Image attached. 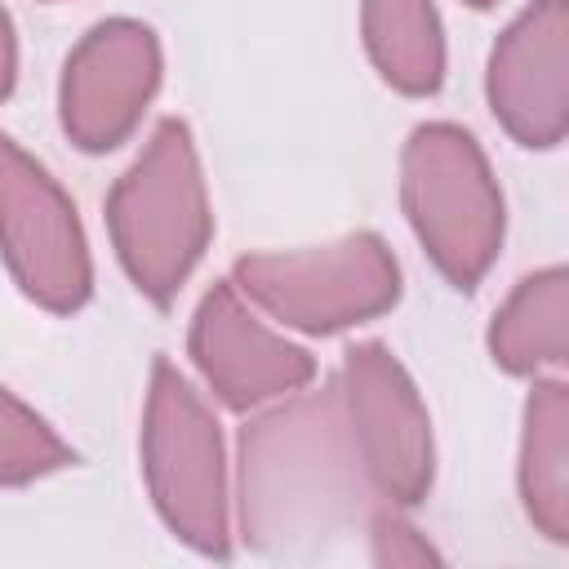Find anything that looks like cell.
Returning a JSON list of instances; mask_svg holds the SVG:
<instances>
[{
    "label": "cell",
    "mask_w": 569,
    "mask_h": 569,
    "mask_svg": "<svg viewBox=\"0 0 569 569\" xmlns=\"http://www.w3.org/2000/svg\"><path fill=\"white\" fill-rule=\"evenodd\" d=\"M373 511V493L351 453L333 387H302L253 409L236 436L231 525L267 560L311 556L351 533Z\"/></svg>",
    "instance_id": "6da1fadb"
},
{
    "label": "cell",
    "mask_w": 569,
    "mask_h": 569,
    "mask_svg": "<svg viewBox=\"0 0 569 569\" xmlns=\"http://www.w3.org/2000/svg\"><path fill=\"white\" fill-rule=\"evenodd\" d=\"M102 218L124 280L151 307H173L213 244L209 178L182 116L156 120L133 164L111 182Z\"/></svg>",
    "instance_id": "7a4b0ae2"
},
{
    "label": "cell",
    "mask_w": 569,
    "mask_h": 569,
    "mask_svg": "<svg viewBox=\"0 0 569 569\" xmlns=\"http://www.w3.org/2000/svg\"><path fill=\"white\" fill-rule=\"evenodd\" d=\"M400 213L436 267V276L476 293L493 271L507 240V196L502 182L458 120H422L400 142Z\"/></svg>",
    "instance_id": "3957f363"
},
{
    "label": "cell",
    "mask_w": 569,
    "mask_h": 569,
    "mask_svg": "<svg viewBox=\"0 0 569 569\" xmlns=\"http://www.w3.org/2000/svg\"><path fill=\"white\" fill-rule=\"evenodd\" d=\"M138 462L160 525L204 560H231V458L227 436L204 391L169 360L156 356L147 373Z\"/></svg>",
    "instance_id": "277c9868"
},
{
    "label": "cell",
    "mask_w": 569,
    "mask_h": 569,
    "mask_svg": "<svg viewBox=\"0 0 569 569\" xmlns=\"http://www.w3.org/2000/svg\"><path fill=\"white\" fill-rule=\"evenodd\" d=\"M231 284L271 325L307 338L360 329L405 298L400 258L369 227L342 231L320 244L244 253L231 267Z\"/></svg>",
    "instance_id": "5b68a950"
},
{
    "label": "cell",
    "mask_w": 569,
    "mask_h": 569,
    "mask_svg": "<svg viewBox=\"0 0 569 569\" xmlns=\"http://www.w3.org/2000/svg\"><path fill=\"white\" fill-rule=\"evenodd\" d=\"M329 387L373 502L422 507L436 485V431L405 360L378 338L351 342Z\"/></svg>",
    "instance_id": "8992f818"
},
{
    "label": "cell",
    "mask_w": 569,
    "mask_h": 569,
    "mask_svg": "<svg viewBox=\"0 0 569 569\" xmlns=\"http://www.w3.org/2000/svg\"><path fill=\"white\" fill-rule=\"evenodd\" d=\"M0 262L18 293L49 316L93 298V253L71 191L0 129Z\"/></svg>",
    "instance_id": "52a82bcc"
},
{
    "label": "cell",
    "mask_w": 569,
    "mask_h": 569,
    "mask_svg": "<svg viewBox=\"0 0 569 569\" xmlns=\"http://www.w3.org/2000/svg\"><path fill=\"white\" fill-rule=\"evenodd\" d=\"M160 84H164L160 31L129 13L102 18L62 58L58 124L76 151L107 156L138 133Z\"/></svg>",
    "instance_id": "ba28073f"
},
{
    "label": "cell",
    "mask_w": 569,
    "mask_h": 569,
    "mask_svg": "<svg viewBox=\"0 0 569 569\" xmlns=\"http://www.w3.org/2000/svg\"><path fill=\"white\" fill-rule=\"evenodd\" d=\"M187 356L204 382V391L231 409L253 413L271 400H284L316 382V356L293 342L280 325H271L236 284L213 280L191 311Z\"/></svg>",
    "instance_id": "9c48e42d"
},
{
    "label": "cell",
    "mask_w": 569,
    "mask_h": 569,
    "mask_svg": "<svg viewBox=\"0 0 569 569\" xmlns=\"http://www.w3.org/2000/svg\"><path fill=\"white\" fill-rule=\"evenodd\" d=\"M485 102L525 151H556L569 133V0H525L485 58Z\"/></svg>",
    "instance_id": "30bf717a"
},
{
    "label": "cell",
    "mask_w": 569,
    "mask_h": 569,
    "mask_svg": "<svg viewBox=\"0 0 569 569\" xmlns=\"http://www.w3.org/2000/svg\"><path fill=\"white\" fill-rule=\"evenodd\" d=\"M516 493L525 520L547 542H569V382L560 373L529 378L516 445Z\"/></svg>",
    "instance_id": "8fae6325"
},
{
    "label": "cell",
    "mask_w": 569,
    "mask_h": 569,
    "mask_svg": "<svg viewBox=\"0 0 569 569\" xmlns=\"http://www.w3.org/2000/svg\"><path fill=\"white\" fill-rule=\"evenodd\" d=\"M485 351L507 378L565 373L569 360V271L565 262L520 276L493 307Z\"/></svg>",
    "instance_id": "7c38bea8"
},
{
    "label": "cell",
    "mask_w": 569,
    "mask_h": 569,
    "mask_svg": "<svg viewBox=\"0 0 569 569\" xmlns=\"http://www.w3.org/2000/svg\"><path fill=\"white\" fill-rule=\"evenodd\" d=\"M360 44L391 93H440L449 71V44L436 0H360Z\"/></svg>",
    "instance_id": "4fadbf2b"
},
{
    "label": "cell",
    "mask_w": 569,
    "mask_h": 569,
    "mask_svg": "<svg viewBox=\"0 0 569 569\" xmlns=\"http://www.w3.org/2000/svg\"><path fill=\"white\" fill-rule=\"evenodd\" d=\"M76 462V449L53 431V422L0 382V489H27Z\"/></svg>",
    "instance_id": "5bb4252c"
},
{
    "label": "cell",
    "mask_w": 569,
    "mask_h": 569,
    "mask_svg": "<svg viewBox=\"0 0 569 569\" xmlns=\"http://www.w3.org/2000/svg\"><path fill=\"white\" fill-rule=\"evenodd\" d=\"M365 533H369V560L373 565H440L445 560L436 551V542L400 507L373 502V511L365 520Z\"/></svg>",
    "instance_id": "9a60e30c"
},
{
    "label": "cell",
    "mask_w": 569,
    "mask_h": 569,
    "mask_svg": "<svg viewBox=\"0 0 569 569\" xmlns=\"http://www.w3.org/2000/svg\"><path fill=\"white\" fill-rule=\"evenodd\" d=\"M18 71H22L18 27H13L9 9L0 4V102H4V98H13V89H18Z\"/></svg>",
    "instance_id": "2e32d148"
},
{
    "label": "cell",
    "mask_w": 569,
    "mask_h": 569,
    "mask_svg": "<svg viewBox=\"0 0 569 569\" xmlns=\"http://www.w3.org/2000/svg\"><path fill=\"white\" fill-rule=\"evenodd\" d=\"M462 4H467V9H493L498 0H462Z\"/></svg>",
    "instance_id": "e0dca14e"
},
{
    "label": "cell",
    "mask_w": 569,
    "mask_h": 569,
    "mask_svg": "<svg viewBox=\"0 0 569 569\" xmlns=\"http://www.w3.org/2000/svg\"><path fill=\"white\" fill-rule=\"evenodd\" d=\"M44 4H58V0H44Z\"/></svg>",
    "instance_id": "ac0fdd59"
}]
</instances>
